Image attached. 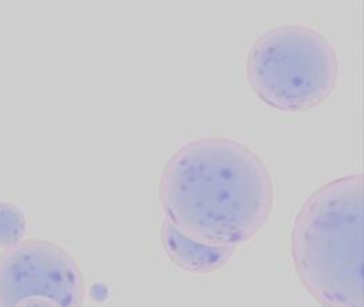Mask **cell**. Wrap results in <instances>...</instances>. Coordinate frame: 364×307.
Returning <instances> with one entry per match:
<instances>
[{
	"mask_svg": "<svg viewBox=\"0 0 364 307\" xmlns=\"http://www.w3.org/2000/svg\"><path fill=\"white\" fill-rule=\"evenodd\" d=\"M159 197L166 220L186 236L231 247L251 241L274 205L273 180L264 160L225 137L181 146L163 168Z\"/></svg>",
	"mask_w": 364,
	"mask_h": 307,
	"instance_id": "1",
	"label": "cell"
},
{
	"mask_svg": "<svg viewBox=\"0 0 364 307\" xmlns=\"http://www.w3.org/2000/svg\"><path fill=\"white\" fill-rule=\"evenodd\" d=\"M299 280L322 306H363V177L321 186L299 209L291 234Z\"/></svg>",
	"mask_w": 364,
	"mask_h": 307,
	"instance_id": "2",
	"label": "cell"
},
{
	"mask_svg": "<svg viewBox=\"0 0 364 307\" xmlns=\"http://www.w3.org/2000/svg\"><path fill=\"white\" fill-rule=\"evenodd\" d=\"M246 77L266 105L282 113H306L334 93L340 62L322 33L306 25H280L251 46Z\"/></svg>",
	"mask_w": 364,
	"mask_h": 307,
	"instance_id": "3",
	"label": "cell"
},
{
	"mask_svg": "<svg viewBox=\"0 0 364 307\" xmlns=\"http://www.w3.org/2000/svg\"><path fill=\"white\" fill-rule=\"evenodd\" d=\"M81 268L58 243L28 239L0 254V306H81Z\"/></svg>",
	"mask_w": 364,
	"mask_h": 307,
	"instance_id": "4",
	"label": "cell"
},
{
	"mask_svg": "<svg viewBox=\"0 0 364 307\" xmlns=\"http://www.w3.org/2000/svg\"><path fill=\"white\" fill-rule=\"evenodd\" d=\"M161 246L175 266L186 272L209 274L227 265L233 254L231 246H213L186 236L168 220L161 227Z\"/></svg>",
	"mask_w": 364,
	"mask_h": 307,
	"instance_id": "5",
	"label": "cell"
},
{
	"mask_svg": "<svg viewBox=\"0 0 364 307\" xmlns=\"http://www.w3.org/2000/svg\"><path fill=\"white\" fill-rule=\"evenodd\" d=\"M25 228V216L17 207L0 204V247H10L19 242Z\"/></svg>",
	"mask_w": 364,
	"mask_h": 307,
	"instance_id": "6",
	"label": "cell"
}]
</instances>
